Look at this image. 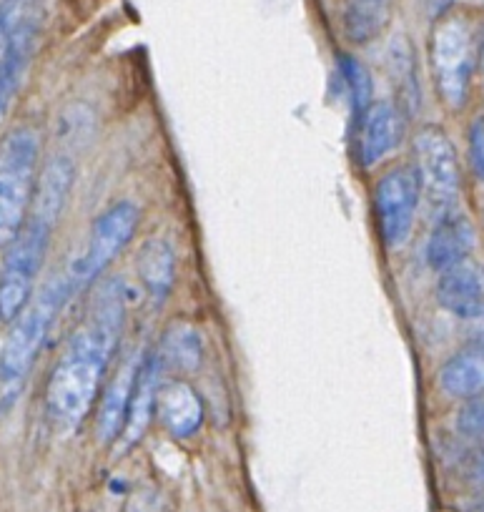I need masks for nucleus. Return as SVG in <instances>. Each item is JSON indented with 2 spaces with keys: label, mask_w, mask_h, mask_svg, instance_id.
I'll use <instances>...</instances> for the list:
<instances>
[{
  "label": "nucleus",
  "mask_w": 484,
  "mask_h": 512,
  "mask_svg": "<svg viewBox=\"0 0 484 512\" xmlns=\"http://www.w3.org/2000/svg\"><path fill=\"white\" fill-rule=\"evenodd\" d=\"M126 292L118 279H103L88 299L83 317L68 337L46 387V410L53 427L73 432L96 405L111 357L121 342Z\"/></svg>",
  "instance_id": "obj_1"
},
{
  "label": "nucleus",
  "mask_w": 484,
  "mask_h": 512,
  "mask_svg": "<svg viewBox=\"0 0 484 512\" xmlns=\"http://www.w3.org/2000/svg\"><path fill=\"white\" fill-rule=\"evenodd\" d=\"M73 179L76 166L68 156H53L38 174L26 224L6 249V259L0 267V322L11 324L31 302L51 234L71 196Z\"/></svg>",
  "instance_id": "obj_2"
},
{
  "label": "nucleus",
  "mask_w": 484,
  "mask_h": 512,
  "mask_svg": "<svg viewBox=\"0 0 484 512\" xmlns=\"http://www.w3.org/2000/svg\"><path fill=\"white\" fill-rule=\"evenodd\" d=\"M41 166V141L33 128H16L0 141V249H8L31 211Z\"/></svg>",
  "instance_id": "obj_3"
},
{
  "label": "nucleus",
  "mask_w": 484,
  "mask_h": 512,
  "mask_svg": "<svg viewBox=\"0 0 484 512\" xmlns=\"http://www.w3.org/2000/svg\"><path fill=\"white\" fill-rule=\"evenodd\" d=\"M71 294L66 277L53 279L38 297H31L23 312L13 319L6 339L0 344V382L6 387L21 384L28 377L51 332L53 319L58 317Z\"/></svg>",
  "instance_id": "obj_4"
},
{
  "label": "nucleus",
  "mask_w": 484,
  "mask_h": 512,
  "mask_svg": "<svg viewBox=\"0 0 484 512\" xmlns=\"http://www.w3.org/2000/svg\"><path fill=\"white\" fill-rule=\"evenodd\" d=\"M429 66L444 106L462 111L467 106L474 66H477V43L467 18L452 13L437 18L429 41Z\"/></svg>",
  "instance_id": "obj_5"
},
{
  "label": "nucleus",
  "mask_w": 484,
  "mask_h": 512,
  "mask_svg": "<svg viewBox=\"0 0 484 512\" xmlns=\"http://www.w3.org/2000/svg\"><path fill=\"white\" fill-rule=\"evenodd\" d=\"M43 23L41 0H6L0 6V118L6 116L28 71Z\"/></svg>",
  "instance_id": "obj_6"
},
{
  "label": "nucleus",
  "mask_w": 484,
  "mask_h": 512,
  "mask_svg": "<svg viewBox=\"0 0 484 512\" xmlns=\"http://www.w3.org/2000/svg\"><path fill=\"white\" fill-rule=\"evenodd\" d=\"M138 219L141 211L131 201H118L111 209L103 211L93 224L91 236H88V246L81 256H78L73 267L68 269L66 279L71 292L86 289L101 277L108 269V264L126 249L128 241L136 234Z\"/></svg>",
  "instance_id": "obj_7"
},
{
  "label": "nucleus",
  "mask_w": 484,
  "mask_h": 512,
  "mask_svg": "<svg viewBox=\"0 0 484 512\" xmlns=\"http://www.w3.org/2000/svg\"><path fill=\"white\" fill-rule=\"evenodd\" d=\"M414 161H417L414 174H417L419 189L429 206L437 209L439 214L452 211L459 199L462 176H459L457 151L442 128L424 126L414 136Z\"/></svg>",
  "instance_id": "obj_8"
},
{
  "label": "nucleus",
  "mask_w": 484,
  "mask_h": 512,
  "mask_svg": "<svg viewBox=\"0 0 484 512\" xmlns=\"http://www.w3.org/2000/svg\"><path fill=\"white\" fill-rule=\"evenodd\" d=\"M419 199H422V189H419L414 166H397L387 171L377 184L374 206H377L379 231L389 249L402 246L409 239Z\"/></svg>",
  "instance_id": "obj_9"
},
{
  "label": "nucleus",
  "mask_w": 484,
  "mask_h": 512,
  "mask_svg": "<svg viewBox=\"0 0 484 512\" xmlns=\"http://www.w3.org/2000/svg\"><path fill=\"white\" fill-rule=\"evenodd\" d=\"M153 417H158L171 437L186 440V437H194L204 425V405H201L199 392L186 379H164L158 382Z\"/></svg>",
  "instance_id": "obj_10"
},
{
  "label": "nucleus",
  "mask_w": 484,
  "mask_h": 512,
  "mask_svg": "<svg viewBox=\"0 0 484 512\" xmlns=\"http://www.w3.org/2000/svg\"><path fill=\"white\" fill-rule=\"evenodd\" d=\"M437 302L454 317H477L484 309V269L467 256L439 272Z\"/></svg>",
  "instance_id": "obj_11"
},
{
  "label": "nucleus",
  "mask_w": 484,
  "mask_h": 512,
  "mask_svg": "<svg viewBox=\"0 0 484 512\" xmlns=\"http://www.w3.org/2000/svg\"><path fill=\"white\" fill-rule=\"evenodd\" d=\"M359 159L364 166H374L392 154L404 134V113L392 103H372L359 118Z\"/></svg>",
  "instance_id": "obj_12"
},
{
  "label": "nucleus",
  "mask_w": 484,
  "mask_h": 512,
  "mask_svg": "<svg viewBox=\"0 0 484 512\" xmlns=\"http://www.w3.org/2000/svg\"><path fill=\"white\" fill-rule=\"evenodd\" d=\"M158 382H161V364L153 354L141 359V367L136 372V382H133L131 402H128L126 422H123V430L118 435V445L123 450H131L143 435H146L148 425L153 420V405H156V390Z\"/></svg>",
  "instance_id": "obj_13"
},
{
  "label": "nucleus",
  "mask_w": 484,
  "mask_h": 512,
  "mask_svg": "<svg viewBox=\"0 0 484 512\" xmlns=\"http://www.w3.org/2000/svg\"><path fill=\"white\" fill-rule=\"evenodd\" d=\"M474 249V226L462 211H444L439 214L437 226L427 241L429 267L444 272L452 264L462 262Z\"/></svg>",
  "instance_id": "obj_14"
},
{
  "label": "nucleus",
  "mask_w": 484,
  "mask_h": 512,
  "mask_svg": "<svg viewBox=\"0 0 484 512\" xmlns=\"http://www.w3.org/2000/svg\"><path fill=\"white\" fill-rule=\"evenodd\" d=\"M138 367H141V357L131 354V357L118 367V372L113 374L111 382L106 384V392L101 395L103 400L101 405H98L96 432H98V440L106 442V445L108 442H116L118 435H121Z\"/></svg>",
  "instance_id": "obj_15"
},
{
  "label": "nucleus",
  "mask_w": 484,
  "mask_h": 512,
  "mask_svg": "<svg viewBox=\"0 0 484 512\" xmlns=\"http://www.w3.org/2000/svg\"><path fill=\"white\" fill-rule=\"evenodd\" d=\"M439 384L457 400H472L484 395V334L474 337L449 357L439 372Z\"/></svg>",
  "instance_id": "obj_16"
},
{
  "label": "nucleus",
  "mask_w": 484,
  "mask_h": 512,
  "mask_svg": "<svg viewBox=\"0 0 484 512\" xmlns=\"http://www.w3.org/2000/svg\"><path fill=\"white\" fill-rule=\"evenodd\" d=\"M394 16V0H344L342 28L354 46L377 41Z\"/></svg>",
  "instance_id": "obj_17"
},
{
  "label": "nucleus",
  "mask_w": 484,
  "mask_h": 512,
  "mask_svg": "<svg viewBox=\"0 0 484 512\" xmlns=\"http://www.w3.org/2000/svg\"><path fill=\"white\" fill-rule=\"evenodd\" d=\"M136 269L148 297L156 304H164L176 279V256L169 241L148 239L138 251Z\"/></svg>",
  "instance_id": "obj_18"
},
{
  "label": "nucleus",
  "mask_w": 484,
  "mask_h": 512,
  "mask_svg": "<svg viewBox=\"0 0 484 512\" xmlns=\"http://www.w3.org/2000/svg\"><path fill=\"white\" fill-rule=\"evenodd\" d=\"M204 354V339L199 329L189 322H174L166 329L161 347L153 357L158 359L161 369H176V372H194L201 364Z\"/></svg>",
  "instance_id": "obj_19"
},
{
  "label": "nucleus",
  "mask_w": 484,
  "mask_h": 512,
  "mask_svg": "<svg viewBox=\"0 0 484 512\" xmlns=\"http://www.w3.org/2000/svg\"><path fill=\"white\" fill-rule=\"evenodd\" d=\"M339 68H342V78L349 88L354 116H357L359 121V118L364 116V111L372 106V76H369L367 68L352 56H344L342 61H339Z\"/></svg>",
  "instance_id": "obj_20"
},
{
  "label": "nucleus",
  "mask_w": 484,
  "mask_h": 512,
  "mask_svg": "<svg viewBox=\"0 0 484 512\" xmlns=\"http://www.w3.org/2000/svg\"><path fill=\"white\" fill-rule=\"evenodd\" d=\"M457 427L467 437H484V395L467 400L457 417Z\"/></svg>",
  "instance_id": "obj_21"
},
{
  "label": "nucleus",
  "mask_w": 484,
  "mask_h": 512,
  "mask_svg": "<svg viewBox=\"0 0 484 512\" xmlns=\"http://www.w3.org/2000/svg\"><path fill=\"white\" fill-rule=\"evenodd\" d=\"M469 166L477 181H484V116H477L469 126Z\"/></svg>",
  "instance_id": "obj_22"
},
{
  "label": "nucleus",
  "mask_w": 484,
  "mask_h": 512,
  "mask_svg": "<svg viewBox=\"0 0 484 512\" xmlns=\"http://www.w3.org/2000/svg\"><path fill=\"white\" fill-rule=\"evenodd\" d=\"M126 512H169V507L156 490H141L128 500Z\"/></svg>",
  "instance_id": "obj_23"
},
{
  "label": "nucleus",
  "mask_w": 484,
  "mask_h": 512,
  "mask_svg": "<svg viewBox=\"0 0 484 512\" xmlns=\"http://www.w3.org/2000/svg\"><path fill=\"white\" fill-rule=\"evenodd\" d=\"M422 6L432 18H442L447 16L449 8L454 6V0H422Z\"/></svg>",
  "instance_id": "obj_24"
},
{
  "label": "nucleus",
  "mask_w": 484,
  "mask_h": 512,
  "mask_svg": "<svg viewBox=\"0 0 484 512\" xmlns=\"http://www.w3.org/2000/svg\"><path fill=\"white\" fill-rule=\"evenodd\" d=\"M477 63H479V68L484 71V36H482V41H479V48H477Z\"/></svg>",
  "instance_id": "obj_25"
}]
</instances>
